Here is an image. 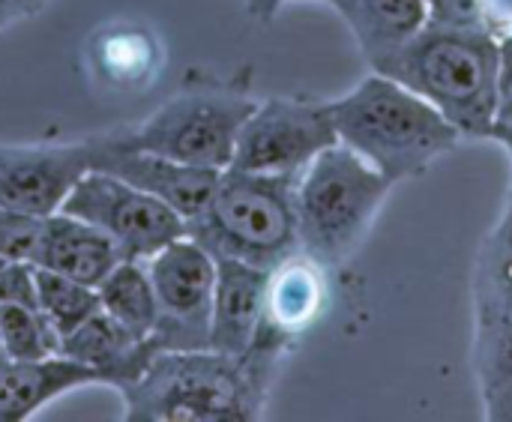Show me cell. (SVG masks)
Returning <instances> with one entry per match:
<instances>
[{"instance_id": "cell-17", "label": "cell", "mask_w": 512, "mask_h": 422, "mask_svg": "<svg viewBox=\"0 0 512 422\" xmlns=\"http://www.w3.org/2000/svg\"><path fill=\"white\" fill-rule=\"evenodd\" d=\"M327 297V270L306 258L303 252H297L267 273L261 324L297 342L306 330H312L321 321Z\"/></svg>"}, {"instance_id": "cell-1", "label": "cell", "mask_w": 512, "mask_h": 422, "mask_svg": "<svg viewBox=\"0 0 512 422\" xmlns=\"http://www.w3.org/2000/svg\"><path fill=\"white\" fill-rule=\"evenodd\" d=\"M501 45L486 27L426 24L408 42L372 63L438 108L462 138H489L498 99Z\"/></svg>"}, {"instance_id": "cell-24", "label": "cell", "mask_w": 512, "mask_h": 422, "mask_svg": "<svg viewBox=\"0 0 512 422\" xmlns=\"http://www.w3.org/2000/svg\"><path fill=\"white\" fill-rule=\"evenodd\" d=\"M0 306L39 309L36 264H30V261H6L0 267Z\"/></svg>"}, {"instance_id": "cell-26", "label": "cell", "mask_w": 512, "mask_h": 422, "mask_svg": "<svg viewBox=\"0 0 512 422\" xmlns=\"http://www.w3.org/2000/svg\"><path fill=\"white\" fill-rule=\"evenodd\" d=\"M429 24L444 27H483L480 0H423Z\"/></svg>"}, {"instance_id": "cell-22", "label": "cell", "mask_w": 512, "mask_h": 422, "mask_svg": "<svg viewBox=\"0 0 512 422\" xmlns=\"http://www.w3.org/2000/svg\"><path fill=\"white\" fill-rule=\"evenodd\" d=\"M57 348L60 339L39 309L0 306V354L6 360H42Z\"/></svg>"}, {"instance_id": "cell-23", "label": "cell", "mask_w": 512, "mask_h": 422, "mask_svg": "<svg viewBox=\"0 0 512 422\" xmlns=\"http://www.w3.org/2000/svg\"><path fill=\"white\" fill-rule=\"evenodd\" d=\"M42 216L15 210V207H0V258L3 261H30L39 246L42 234Z\"/></svg>"}, {"instance_id": "cell-14", "label": "cell", "mask_w": 512, "mask_h": 422, "mask_svg": "<svg viewBox=\"0 0 512 422\" xmlns=\"http://www.w3.org/2000/svg\"><path fill=\"white\" fill-rule=\"evenodd\" d=\"M267 273L243 261H216V291H213V318H210V348L228 357H240L261 318H264V291Z\"/></svg>"}, {"instance_id": "cell-10", "label": "cell", "mask_w": 512, "mask_h": 422, "mask_svg": "<svg viewBox=\"0 0 512 422\" xmlns=\"http://www.w3.org/2000/svg\"><path fill=\"white\" fill-rule=\"evenodd\" d=\"M147 273L156 294L153 342L159 351L210 348L216 258L192 237H180L147 258Z\"/></svg>"}, {"instance_id": "cell-8", "label": "cell", "mask_w": 512, "mask_h": 422, "mask_svg": "<svg viewBox=\"0 0 512 422\" xmlns=\"http://www.w3.org/2000/svg\"><path fill=\"white\" fill-rule=\"evenodd\" d=\"M93 228H99L120 252V258L147 261L168 243L186 237V219L144 189L108 174L87 171L60 207Z\"/></svg>"}, {"instance_id": "cell-20", "label": "cell", "mask_w": 512, "mask_h": 422, "mask_svg": "<svg viewBox=\"0 0 512 422\" xmlns=\"http://www.w3.org/2000/svg\"><path fill=\"white\" fill-rule=\"evenodd\" d=\"M99 309L120 327L141 339H153L156 327V294L147 273V261L120 258L117 267L96 285Z\"/></svg>"}, {"instance_id": "cell-11", "label": "cell", "mask_w": 512, "mask_h": 422, "mask_svg": "<svg viewBox=\"0 0 512 422\" xmlns=\"http://www.w3.org/2000/svg\"><path fill=\"white\" fill-rule=\"evenodd\" d=\"M99 135L66 144L0 147V207L51 216L63 207L75 183L93 171Z\"/></svg>"}, {"instance_id": "cell-33", "label": "cell", "mask_w": 512, "mask_h": 422, "mask_svg": "<svg viewBox=\"0 0 512 422\" xmlns=\"http://www.w3.org/2000/svg\"><path fill=\"white\" fill-rule=\"evenodd\" d=\"M45 3H51V0H42V6H45Z\"/></svg>"}, {"instance_id": "cell-25", "label": "cell", "mask_w": 512, "mask_h": 422, "mask_svg": "<svg viewBox=\"0 0 512 422\" xmlns=\"http://www.w3.org/2000/svg\"><path fill=\"white\" fill-rule=\"evenodd\" d=\"M501 63H498V99H495V123L489 138L504 144L512 141V36L498 39Z\"/></svg>"}, {"instance_id": "cell-7", "label": "cell", "mask_w": 512, "mask_h": 422, "mask_svg": "<svg viewBox=\"0 0 512 422\" xmlns=\"http://www.w3.org/2000/svg\"><path fill=\"white\" fill-rule=\"evenodd\" d=\"M333 144H339V135L330 102L312 96H270L246 117L228 168L297 177Z\"/></svg>"}, {"instance_id": "cell-27", "label": "cell", "mask_w": 512, "mask_h": 422, "mask_svg": "<svg viewBox=\"0 0 512 422\" xmlns=\"http://www.w3.org/2000/svg\"><path fill=\"white\" fill-rule=\"evenodd\" d=\"M483 9V27L495 39L512 36V0H480Z\"/></svg>"}, {"instance_id": "cell-28", "label": "cell", "mask_w": 512, "mask_h": 422, "mask_svg": "<svg viewBox=\"0 0 512 422\" xmlns=\"http://www.w3.org/2000/svg\"><path fill=\"white\" fill-rule=\"evenodd\" d=\"M288 3H327V6H333L339 15L345 12V3L348 0H243V9H246V15L249 18H255V21H273Z\"/></svg>"}, {"instance_id": "cell-12", "label": "cell", "mask_w": 512, "mask_h": 422, "mask_svg": "<svg viewBox=\"0 0 512 422\" xmlns=\"http://www.w3.org/2000/svg\"><path fill=\"white\" fill-rule=\"evenodd\" d=\"M93 168L108 171V174L144 189L147 195L159 198L174 213H180L186 222L204 210V204L210 201V195L219 183V174H222L216 168L186 165V162H177L168 156L114 147L111 132H99V153H96Z\"/></svg>"}, {"instance_id": "cell-16", "label": "cell", "mask_w": 512, "mask_h": 422, "mask_svg": "<svg viewBox=\"0 0 512 422\" xmlns=\"http://www.w3.org/2000/svg\"><path fill=\"white\" fill-rule=\"evenodd\" d=\"M117 261H120L117 246L90 222L63 210L45 216L39 246L33 255L36 267L96 288L117 267Z\"/></svg>"}, {"instance_id": "cell-31", "label": "cell", "mask_w": 512, "mask_h": 422, "mask_svg": "<svg viewBox=\"0 0 512 422\" xmlns=\"http://www.w3.org/2000/svg\"><path fill=\"white\" fill-rule=\"evenodd\" d=\"M3 366H6V357L0 354V375H3Z\"/></svg>"}, {"instance_id": "cell-32", "label": "cell", "mask_w": 512, "mask_h": 422, "mask_svg": "<svg viewBox=\"0 0 512 422\" xmlns=\"http://www.w3.org/2000/svg\"><path fill=\"white\" fill-rule=\"evenodd\" d=\"M3 264H6V261H3V258H0V267H3Z\"/></svg>"}, {"instance_id": "cell-2", "label": "cell", "mask_w": 512, "mask_h": 422, "mask_svg": "<svg viewBox=\"0 0 512 422\" xmlns=\"http://www.w3.org/2000/svg\"><path fill=\"white\" fill-rule=\"evenodd\" d=\"M327 102L339 144L393 183L426 174L462 141L438 108L381 72H369L345 96Z\"/></svg>"}, {"instance_id": "cell-6", "label": "cell", "mask_w": 512, "mask_h": 422, "mask_svg": "<svg viewBox=\"0 0 512 422\" xmlns=\"http://www.w3.org/2000/svg\"><path fill=\"white\" fill-rule=\"evenodd\" d=\"M258 102L243 84L189 78L144 123L111 132L114 147L168 156L186 165L225 171L234 159L237 135Z\"/></svg>"}, {"instance_id": "cell-3", "label": "cell", "mask_w": 512, "mask_h": 422, "mask_svg": "<svg viewBox=\"0 0 512 422\" xmlns=\"http://www.w3.org/2000/svg\"><path fill=\"white\" fill-rule=\"evenodd\" d=\"M393 186L390 177L345 144L318 153L303 168L294 189L300 252L324 270L351 261L369 237Z\"/></svg>"}, {"instance_id": "cell-30", "label": "cell", "mask_w": 512, "mask_h": 422, "mask_svg": "<svg viewBox=\"0 0 512 422\" xmlns=\"http://www.w3.org/2000/svg\"><path fill=\"white\" fill-rule=\"evenodd\" d=\"M501 147H504V150H507V153H510V159H512V141H504V144H501Z\"/></svg>"}, {"instance_id": "cell-18", "label": "cell", "mask_w": 512, "mask_h": 422, "mask_svg": "<svg viewBox=\"0 0 512 422\" xmlns=\"http://www.w3.org/2000/svg\"><path fill=\"white\" fill-rule=\"evenodd\" d=\"M87 57L96 75L111 87H135L150 81L159 66V42L156 36L135 21L105 24L87 42Z\"/></svg>"}, {"instance_id": "cell-4", "label": "cell", "mask_w": 512, "mask_h": 422, "mask_svg": "<svg viewBox=\"0 0 512 422\" xmlns=\"http://www.w3.org/2000/svg\"><path fill=\"white\" fill-rule=\"evenodd\" d=\"M297 177L225 168L204 210L186 222V237L216 261H243L258 270L279 267L300 252Z\"/></svg>"}, {"instance_id": "cell-15", "label": "cell", "mask_w": 512, "mask_h": 422, "mask_svg": "<svg viewBox=\"0 0 512 422\" xmlns=\"http://www.w3.org/2000/svg\"><path fill=\"white\" fill-rule=\"evenodd\" d=\"M84 387H102L99 375L63 354L42 360H6L0 375V422L30 420L54 399Z\"/></svg>"}, {"instance_id": "cell-21", "label": "cell", "mask_w": 512, "mask_h": 422, "mask_svg": "<svg viewBox=\"0 0 512 422\" xmlns=\"http://www.w3.org/2000/svg\"><path fill=\"white\" fill-rule=\"evenodd\" d=\"M36 291H39V312L54 327L57 339L69 336L99 312V294L93 285H84L78 279L42 267H36Z\"/></svg>"}, {"instance_id": "cell-19", "label": "cell", "mask_w": 512, "mask_h": 422, "mask_svg": "<svg viewBox=\"0 0 512 422\" xmlns=\"http://www.w3.org/2000/svg\"><path fill=\"white\" fill-rule=\"evenodd\" d=\"M342 18L369 66L429 24L423 0H348Z\"/></svg>"}, {"instance_id": "cell-13", "label": "cell", "mask_w": 512, "mask_h": 422, "mask_svg": "<svg viewBox=\"0 0 512 422\" xmlns=\"http://www.w3.org/2000/svg\"><path fill=\"white\" fill-rule=\"evenodd\" d=\"M57 354L93 369L102 387L123 393L129 384H135L144 375L150 360L159 354V345L153 339H141L129 333L99 309L78 330L60 339Z\"/></svg>"}, {"instance_id": "cell-9", "label": "cell", "mask_w": 512, "mask_h": 422, "mask_svg": "<svg viewBox=\"0 0 512 422\" xmlns=\"http://www.w3.org/2000/svg\"><path fill=\"white\" fill-rule=\"evenodd\" d=\"M474 375L480 399L512 387V189L474 264Z\"/></svg>"}, {"instance_id": "cell-5", "label": "cell", "mask_w": 512, "mask_h": 422, "mask_svg": "<svg viewBox=\"0 0 512 422\" xmlns=\"http://www.w3.org/2000/svg\"><path fill=\"white\" fill-rule=\"evenodd\" d=\"M120 396L126 422H252L264 414L240 360L213 348L159 351Z\"/></svg>"}, {"instance_id": "cell-29", "label": "cell", "mask_w": 512, "mask_h": 422, "mask_svg": "<svg viewBox=\"0 0 512 422\" xmlns=\"http://www.w3.org/2000/svg\"><path fill=\"white\" fill-rule=\"evenodd\" d=\"M42 9V0H0V33L15 27L18 21L33 18Z\"/></svg>"}]
</instances>
